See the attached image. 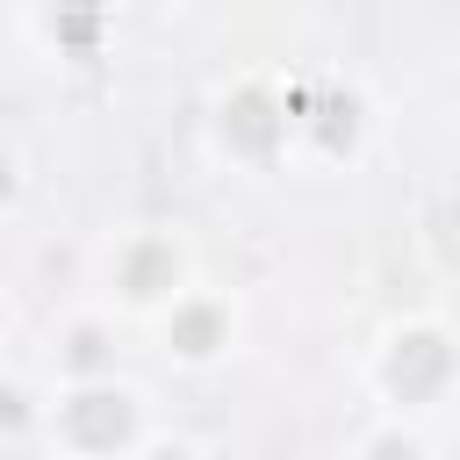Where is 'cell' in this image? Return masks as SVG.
Segmentation results:
<instances>
[{
	"mask_svg": "<svg viewBox=\"0 0 460 460\" xmlns=\"http://www.w3.org/2000/svg\"><path fill=\"white\" fill-rule=\"evenodd\" d=\"M367 395L381 402V417L424 424L438 402L460 395V331L438 309L388 316L367 345Z\"/></svg>",
	"mask_w": 460,
	"mask_h": 460,
	"instance_id": "1",
	"label": "cell"
},
{
	"mask_svg": "<svg viewBox=\"0 0 460 460\" xmlns=\"http://www.w3.org/2000/svg\"><path fill=\"white\" fill-rule=\"evenodd\" d=\"M43 438L58 460H129L158 417H151V395L122 374H101V381H58V395L43 402Z\"/></svg>",
	"mask_w": 460,
	"mask_h": 460,
	"instance_id": "2",
	"label": "cell"
},
{
	"mask_svg": "<svg viewBox=\"0 0 460 460\" xmlns=\"http://www.w3.org/2000/svg\"><path fill=\"white\" fill-rule=\"evenodd\" d=\"M194 280H201V273H194V252H187V237L165 230V223H129V230H115V237L101 244V295H108L101 309H108V316L151 323V316L172 309Z\"/></svg>",
	"mask_w": 460,
	"mask_h": 460,
	"instance_id": "3",
	"label": "cell"
},
{
	"mask_svg": "<svg viewBox=\"0 0 460 460\" xmlns=\"http://www.w3.org/2000/svg\"><path fill=\"white\" fill-rule=\"evenodd\" d=\"M144 331H151V345H158L172 367L208 374V367H223V359L237 352V338H244V302H237L230 288L194 280V288H187L172 309H158Z\"/></svg>",
	"mask_w": 460,
	"mask_h": 460,
	"instance_id": "4",
	"label": "cell"
},
{
	"mask_svg": "<svg viewBox=\"0 0 460 460\" xmlns=\"http://www.w3.org/2000/svg\"><path fill=\"white\" fill-rule=\"evenodd\" d=\"M208 129H216V151L237 158V165H280V158H295V144H288V86L266 79V72L223 86Z\"/></svg>",
	"mask_w": 460,
	"mask_h": 460,
	"instance_id": "5",
	"label": "cell"
},
{
	"mask_svg": "<svg viewBox=\"0 0 460 460\" xmlns=\"http://www.w3.org/2000/svg\"><path fill=\"white\" fill-rule=\"evenodd\" d=\"M101 374H115V316L79 309L58 331V381H101Z\"/></svg>",
	"mask_w": 460,
	"mask_h": 460,
	"instance_id": "6",
	"label": "cell"
},
{
	"mask_svg": "<svg viewBox=\"0 0 460 460\" xmlns=\"http://www.w3.org/2000/svg\"><path fill=\"white\" fill-rule=\"evenodd\" d=\"M352 460H431V431L424 424H402V417H374L352 438Z\"/></svg>",
	"mask_w": 460,
	"mask_h": 460,
	"instance_id": "7",
	"label": "cell"
},
{
	"mask_svg": "<svg viewBox=\"0 0 460 460\" xmlns=\"http://www.w3.org/2000/svg\"><path fill=\"white\" fill-rule=\"evenodd\" d=\"M22 36H43L50 50L58 43H86V58H93V43L108 36V14H22Z\"/></svg>",
	"mask_w": 460,
	"mask_h": 460,
	"instance_id": "8",
	"label": "cell"
},
{
	"mask_svg": "<svg viewBox=\"0 0 460 460\" xmlns=\"http://www.w3.org/2000/svg\"><path fill=\"white\" fill-rule=\"evenodd\" d=\"M36 417H43V410L29 402V388H22V381H14L7 367H0V438H14V431H29Z\"/></svg>",
	"mask_w": 460,
	"mask_h": 460,
	"instance_id": "9",
	"label": "cell"
},
{
	"mask_svg": "<svg viewBox=\"0 0 460 460\" xmlns=\"http://www.w3.org/2000/svg\"><path fill=\"white\" fill-rule=\"evenodd\" d=\"M129 460H208V453H201L194 438H180V431H165V424H158V431H151V438H144Z\"/></svg>",
	"mask_w": 460,
	"mask_h": 460,
	"instance_id": "10",
	"label": "cell"
},
{
	"mask_svg": "<svg viewBox=\"0 0 460 460\" xmlns=\"http://www.w3.org/2000/svg\"><path fill=\"white\" fill-rule=\"evenodd\" d=\"M446 323H453V331H460V288H453V309H446Z\"/></svg>",
	"mask_w": 460,
	"mask_h": 460,
	"instance_id": "11",
	"label": "cell"
},
{
	"mask_svg": "<svg viewBox=\"0 0 460 460\" xmlns=\"http://www.w3.org/2000/svg\"><path fill=\"white\" fill-rule=\"evenodd\" d=\"M453 144H460V122H453Z\"/></svg>",
	"mask_w": 460,
	"mask_h": 460,
	"instance_id": "12",
	"label": "cell"
},
{
	"mask_svg": "<svg viewBox=\"0 0 460 460\" xmlns=\"http://www.w3.org/2000/svg\"><path fill=\"white\" fill-rule=\"evenodd\" d=\"M43 460H58V453H43Z\"/></svg>",
	"mask_w": 460,
	"mask_h": 460,
	"instance_id": "13",
	"label": "cell"
}]
</instances>
